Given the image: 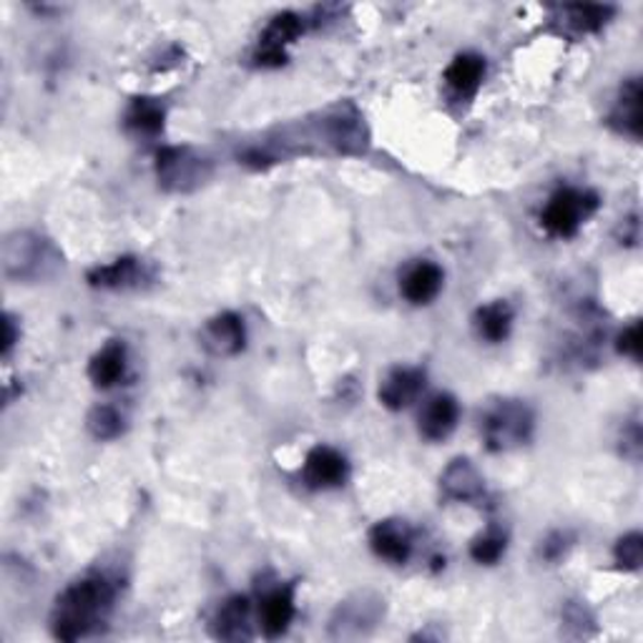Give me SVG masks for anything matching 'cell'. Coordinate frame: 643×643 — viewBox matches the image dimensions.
Instances as JSON below:
<instances>
[{"label":"cell","instance_id":"1","mask_svg":"<svg viewBox=\"0 0 643 643\" xmlns=\"http://www.w3.org/2000/svg\"><path fill=\"white\" fill-rule=\"evenodd\" d=\"M116 600V586L102 573H88L73 581L56 598L51 629L61 641H81L94 636L106 623Z\"/></svg>","mask_w":643,"mask_h":643},{"label":"cell","instance_id":"2","mask_svg":"<svg viewBox=\"0 0 643 643\" xmlns=\"http://www.w3.org/2000/svg\"><path fill=\"white\" fill-rule=\"evenodd\" d=\"M3 274L13 282H40L48 279L61 264V257L44 237L33 231H13L3 241L0 252Z\"/></svg>","mask_w":643,"mask_h":643},{"label":"cell","instance_id":"3","mask_svg":"<svg viewBox=\"0 0 643 643\" xmlns=\"http://www.w3.org/2000/svg\"><path fill=\"white\" fill-rule=\"evenodd\" d=\"M385 618V598L374 591H357L340 600L330 618V636L335 641L367 639Z\"/></svg>","mask_w":643,"mask_h":643},{"label":"cell","instance_id":"4","mask_svg":"<svg viewBox=\"0 0 643 643\" xmlns=\"http://www.w3.org/2000/svg\"><path fill=\"white\" fill-rule=\"evenodd\" d=\"M314 141L328 148L332 154H362L367 148V129L362 114L353 104H342L322 114V119L312 129Z\"/></svg>","mask_w":643,"mask_h":643},{"label":"cell","instance_id":"5","mask_svg":"<svg viewBox=\"0 0 643 643\" xmlns=\"http://www.w3.org/2000/svg\"><path fill=\"white\" fill-rule=\"evenodd\" d=\"M533 436V413L521 400H503L483 417V438L492 453L521 448Z\"/></svg>","mask_w":643,"mask_h":643},{"label":"cell","instance_id":"6","mask_svg":"<svg viewBox=\"0 0 643 643\" xmlns=\"http://www.w3.org/2000/svg\"><path fill=\"white\" fill-rule=\"evenodd\" d=\"M598 209V197L581 189H558L540 212L543 229L553 237L568 239L586 224Z\"/></svg>","mask_w":643,"mask_h":643},{"label":"cell","instance_id":"7","mask_svg":"<svg viewBox=\"0 0 643 643\" xmlns=\"http://www.w3.org/2000/svg\"><path fill=\"white\" fill-rule=\"evenodd\" d=\"M156 177L166 191L187 194L212 177V164L189 146H166L156 154Z\"/></svg>","mask_w":643,"mask_h":643},{"label":"cell","instance_id":"8","mask_svg":"<svg viewBox=\"0 0 643 643\" xmlns=\"http://www.w3.org/2000/svg\"><path fill=\"white\" fill-rule=\"evenodd\" d=\"M347 475H349L347 457L337 453L335 448L317 445V448L309 450V455L305 457L302 480H305L307 488H312V490L340 488L347 483Z\"/></svg>","mask_w":643,"mask_h":643},{"label":"cell","instance_id":"9","mask_svg":"<svg viewBox=\"0 0 643 643\" xmlns=\"http://www.w3.org/2000/svg\"><path fill=\"white\" fill-rule=\"evenodd\" d=\"M370 546L374 556L382 558L392 565H405L413 556V531L410 525L400 517H388L380 521L370 531Z\"/></svg>","mask_w":643,"mask_h":643},{"label":"cell","instance_id":"10","mask_svg":"<svg viewBox=\"0 0 643 643\" xmlns=\"http://www.w3.org/2000/svg\"><path fill=\"white\" fill-rule=\"evenodd\" d=\"M299 33H302V21H299V15L295 13L274 15L270 26H266V31L262 33V38H259L254 61L259 66H282L284 61H287L284 48H287Z\"/></svg>","mask_w":643,"mask_h":643},{"label":"cell","instance_id":"11","mask_svg":"<svg viewBox=\"0 0 643 643\" xmlns=\"http://www.w3.org/2000/svg\"><path fill=\"white\" fill-rule=\"evenodd\" d=\"M440 488L448 500L465 505L480 503L486 498V480H483V475L465 457H457V461L445 467V473L440 478Z\"/></svg>","mask_w":643,"mask_h":643},{"label":"cell","instance_id":"12","mask_svg":"<svg viewBox=\"0 0 643 643\" xmlns=\"http://www.w3.org/2000/svg\"><path fill=\"white\" fill-rule=\"evenodd\" d=\"M202 342L209 353H214L219 357L239 355L241 349H245V342H247L245 322H241V317L234 314V312L216 314L204 324Z\"/></svg>","mask_w":643,"mask_h":643},{"label":"cell","instance_id":"13","mask_svg":"<svg viewBox=\"0 0 643 643\" xmlns=\"http://www.w3.org/2000/svg\"><path fill=\"white\" fill-rule=\"evenodd\" d=\"M457 417H461V405L453 395H432L428 403L422 405L420 410V436L430 442H440L453 436V430L457 428Z\"/></svg>","mask_w":643,"mask_h":643},{"label":"cell","instance_id":"14","mask_svg":"<svg viewBox=\"0 0 643 643\" xmlns=\"http://www.w3.org/2000/svg\"><path fill=\"white\" fill-rule=\"evenodd\" d=\"M425 390V372L417 367H397L380 385V403L390 410H405Z\"/></svg>","mask_w":643,"mask_h":643},{"label":"cell","instance_id":"15","mask_svg":"<svg viewBox=\"0 0 643 643\" xmlns=\"http://www.w3.org/2000/svg\"><path fill=\"white\" fill-rule=\"evenodd\" d=\"M212 633L222 641L252 639V604L247 596H231L214 614Z\"/></svg>","mask_w":643,"mask_h":643},{"label":"cell","instance_id":"16","mask_svg":"<svg viewBox=\"0 0 643 643\" xmlns=\"http://www.w3.org/2000/svg\"><path fill=\"white\" fill-rule=\"evenodd\" d=\"M291 618H295V588L279 586L266 593L259 606V626L266 639H279L287 633Z\"/></svg>","mask_w":643,"mask_h":643},{"label":"cell","instance_id":"17","mask_svg":"<svg viewBox=\"0 0 643 643\" xmlns=\"http://www.w3.org/2000/svg\"><path fill=\"white\" fill-rule=\"evenodd\" d=\"M127 345L123 342H108L106 347L98 349L94 355V360L88 365V378L98 390H108L114 385H119L127 374Z\"/></svg>","mask_w":643,"mask_h":643},{"label":"cell","instance_id":"18","mask_svg":"<svg viewBox=\"0 0 643 643\" xmlns=\"http://www.w3.org/2000/svg\"><path fill=\"white\" fill-rule=\"evenodd\" d=\"M442 289V270L432 262H417L405 272L403 282H400V291L407 302L413 305H428L438 297Z\"/></svg>","mask_w":643,"mask_h":643},{"label":"cell","instance_id":"19","mask_svg":"<svg viewBox=\"0 0 643 643\" xmlns=\"http://www.w3.org/2000/svg\"><path fill=\"white\" fill-rule=\"evenodd\" d=\"M483 76H486V58L475 53H463L448 66L445 83L450 86V91H455L457 96L471 98L478 94Z\"/></svg>","mask_w":643,"mask_h":643},{"label":"cell","instance_id":"20","mask_svg":"<svg viewBox=\"0 0 643 643\" xmlns=\"http://www.w3.org/2000/svg\"><path fill=\"white\" fill-rule=\"evenodd\" d=\"M511 328H513V309L511 305L503 302V299L480 307L478 312H475V330H478V335L486 342H490V345H498V342L508 340Z\"/></svg>","mask_w":643,"mask_h":643},{"label":"cell","instance_id":"21","mask_svg":"<svg viewBox=\"0 0 643 643\" xmlns=\"http://www.w3.org/2000/svg\"><path fill=\"white\" fill-rule=\"evenodd\" d=\"M141 277H144V270H141L139 259L123 257L106 266H96V270L88 274V282L102 289H127L133 287V284H139Z\"/></svg>","mask_w":643,"mask_h":643},{"label":"cell","instance_id":"22","mask_svg":"<svg viewBox=\"0 0 643 643\" xmlns=\"http://www.w3.org/2000/svg\"><path fill=\"white\" fill-rule=\"evenodd\" d=\"M611 123L633 139L641 136V83L636 79L621 88V96H618V104L611 114Z\"/></svg>","mask_w":643,"mask_h":643},{"label":"cell","instance_id":"23","mask_svg":"<svg viewBox=\"0 0 643 643\" xmlns=\"http://www.w3.org/2000/svg\"><path fill=\"white\" fill-rule=\"evenodd\" d=\"M166 111L156 98H136L127 114V127L139 136H156L164 129Z\"/></svg>","mask_w":643,"mask_h":643},{"label":"cell","instance_id":"24","mask_svg":"<svg viewBox=\"0 0 643 643\" xmlns=\"http://www.w3.org/2000/svg\"><path fill=\"white\" fill-rule=\"evenodd\" d=\"M614 11L606 5H565L561 15H563V26L568 31H573L575 36H586V33H596L606 26L608 15Z\"/></svg>","mask_w":643,"mask_h":643},{"label":"cell","instance_id":"25","mask_svg":"<svg viewBox=\"0 0 643 643\" xmlns=\"http://www.w3.org/2000/svg\"><path fill=\"white\" fill-rule=\"evenodd\" d=\"M505 548H508V533L500 528H488L486 533H480V536L473 540L471 556L473 561L480 565H496L500 558L505 556Z\"/></svg>","mask_w":643,"mask_h":643},{"label":"cell","instance_id":"26","mask_svg":"<svg viewBox=\"0 0 643 643\" xmlns=\"http://www.w3.org/2000/svg\"><path fill=\"white\" fill-rule=\"evenodd\" d=\"M88 430L98 440H116L123 432V415L111 405H98L88 413Z\"/></svg>","mask_w":643,"mask_h":643},{"label":"cell","instance_id":"27","mask_svg":"<svg viewBox=\"0 0 643 643\" xmlns=\"http://www.w3.org/2000/svg\"><path fill=\"white\" fill-rule=\"evenodd\" d=\"M616 563L623 571H639L641 556H643V538L641 533H629L616 543Z\"/></svg>","mask_w":643,"mask_h":643},{"label":"cell","instance_id":"28","mask_svg":"<svg viewBox=\"0 0 643 643\" xmlns=\"http://www.w3.org/2000/svg\"><path fill=\"white\" fill-rule=\"evenodd\" d=\"M618 353L631 357V360H639L641 357V324L633 322L629 330L621 332L618 337Z\"/></svg>","mask_w":643,"mask_h":643},{"label":"cell","instance_id":"29","mask_svg":"<svg viewBox=\"0 0 643 643\" xmlns=\"http://www.w3.org/2000/svg\"><path fill=\"white\" fill-rule=\"evenodd\" d=\"M571 543H568V538L563 536V533H553V536H548L546 540H543L540 546V556L546 558V561H561V558L565 556V550Z\"/></svg>","mask_w":643,"mask_h":643},{"label":"cell","instance_id":"30","mask_svg":"<svg viewBox=\"0 0 643 643\" xmlns=\"http://www.w3.org/2000/svg\"><path fill=\"white\" fill-rule=\"evenodd\" d=\"M15 345V322L13 317H5V337H3V355H11V349Z\"/></svg>","mask_w":643,"mask_h":643}]
</instances>
